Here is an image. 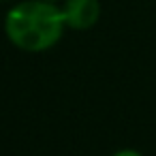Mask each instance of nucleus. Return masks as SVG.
<instances>
[{
    "label": "nucleus",
    "instance_id": "nucleus-4",
    "mask_svg": "<svg viewBox=\"0 0 156 156\" xmlns=\"http://www.w3.org/2000/svg\"><path fill=\"white\" fill-rule=\"evenodd\" d=\"M45 2H54L56 5V2H60V0H45Z\"/></svg>",
    "mask_w": 156,
    "mask_h": 156
},
{
    "label": "nucleus",
    "instance_id": "nucleus-1",
    "mask_svg": "<svg viewBox=\"0 0 156 156\" xmlns=\"http://www.w3.org/2000/svg\"><path fill=\"white\" fill-rule=\"evenodd\" d=\"M62 9L45 0L20 2L5 17V34L22 51H47L62 39Z\"/></svg>",
    "mask_w": 156,
    "mask_h": 156
},
{
    "label": "nucleus",
    "instance_id": "nucleus-2",
    "mask_svg": "<svg viewBox=\"0 0 156 156\" xmlns=\"http://www.w3.org/2000/svg\"><path fill=\"white\" fill-rule=\"evenodd\" d=\"M60 9L64 26L73 30H90L101 17L98 0H66Z\"/></svg>",
    "mask_w": 156,
    "mask_h": 156
},
{
    "label": "nucleus",
    "instance_id": "nucleus-3",
    "mask_svg": "<svg viewBox=\"0 0 156 156\" xmlns=\"http://www.w3.org/2000/svg\"><path fill=\"white\" fill-rule=\"evenodd\" d=\"M111 156H143V154L137 152V150H128V147H126V150H118V152L111 154Z\"/></svg>",
    "mask_w": 156,
    "mask_h": 156
}]
</instances>
